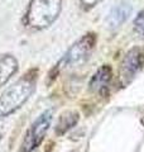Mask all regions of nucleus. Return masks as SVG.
I'll use <instances>...</instances> for the list:
<instances>
[{
    "mask_svg": "<svg viewBox=\"0 0 144 152\" xmlns=\"http://www.w3.org/2000/svg\"><path fill=\"white\" fill-rule=\"evenodd\" d=\"M37 71L31 70L0 95V118L18 110L36 90Z\"/></svg>",
    "mask_w": 144,
    "mask_h": 152,
    "instance_id": "nucleus-1",
    "label": "nucleus"
},
{
    "mask_svg": "<svg viewBox=\"0 0 144 152\" xmlns=\"http://www.w3.org/2000/svg\"><path fill=\"white\" fill-rule=\"evenodd\" d=\"M62 10V0H31L24 15L28 28L42 31L56 22Z\"/></svg>",
    "mask_w": 144,
    "mask_h": 152,
    "instance_id": "nucleus-2",
    "label": "nucleus"
},
{
    "mask_svg": "<svg viewBox=\"0 0 144 152\" xmlns=\"http://www.w3.org/2000/svg\"><path fill=\"white\" fill-rule=\"evenodd\" d=\"M96 45V34L95 33H87L76 41L72 45L68 51L65 53L57 65L58 69H66V67H75V66H80L84 64L86 60L90 57L91 52H92L94 47Z\"/></svg>",
    "mask_w": 144,
    "mask_h": 152,
    "instance_id": "nucleus-3",
    "label": "nucleus"
},
{
    "mask_svg": "<svg viewBox=\"0 0 144 152\" xmlns=\"http://www.w3.org/2000/svg\"><path fill=\"white\" fill-rule=\"evenodd\" d=\"M52 119H53V112L49 109V110L43 112L33 122V124L24 136V140L20 146V152H33L42 143L51 127Z\"/></svg>",
    "mask_w": 144,
    "mask_h": 152,
    "instance_id": "nucleus-4",
    "label": "nucleus"
},
{
    "mask_svg": "<svg viewBox=\"0 0 144 152\" xmlns=\"http://www.w3.org/2000/svg\"><path fill=\"white\" fill-rule=\"evenodd\" d=\"M144 65V52L142 48L139 47H133L129 50L120 65V71H119V76H120V84L123 86H127L128 84H130L138 72L143 69Z\"/></svg>",
    "mask_w": 144,
    "mask_h": 152,
    "instance_id": "nucleus-5",
    "label": "nucleus"
},
{
    "mask_svg": "<svg viewBox=\"0 0 144 152\" xmlns=\"http://www.w3.org/2000/svg\"><path fill=\"white\" fill-rule=\"evenodd\" d=\"M113 79V70L109 65H103L94 74V76L90 80V90L95 94L103 95L108 91Z\"/></svg>",
    "mask_w": 144,
    "mask_h": 152,
    "instance_id": "nucleus-6",
    "label": "nucleus"
},
{
    "mask_svg": "<svg viewBox=\"0 0 144 152\" xmlns=\"http://www.w3.org/2000/svg\"><path fill=\"white\" fill-rule=\"evenodd\" d=\"M130 14H132L130 4H127V3L118 4L116 7H114L111 9V12L108 15V19H106L108 27L111 28V29H116V28L121 27L129 19Z\"/></svg>",
    "mask_w": 144,
    "mask_h": 152,
    "instance_id": "nucleus-7",
    "label": "nucleus"
},
{
    "mask_svg": "<svg viewBox=\"0 0 144 152\" xmlns=\"http://www.w3.org/2000/svg\"><path fill=\"white\" fill-rule=\"evenodd\" d=\"M18 71V61L12 55L0 57V88L5 85Z\"/></svg>",
    "mask_w": 144,
    "mask_h": 152,
    "instance_id": "nucleus-8",
    "label": "nucleus"
},
{
    "mask_svg": "<svg viewBox=\"0 0 144 152\" xmlns=\"http://www.w3.org/2000/svg\"><path fill=\"white\" fill-rule=\"evenodd\" d=\"M80 119V114L76 110H66L58 117L56 124V134L62 136L65 133L71 129L72 127H75L77 124V122Z\"/></svg>",
    "mask_w": 144,
    "mask_h": 152,
    "instance_id": "nucleus-9",
    "label": "nucleus"
},
{
    "mask_svg": "<svg viewBox=\"0 0 144 152\" xmlns=\"http://www.w3.org/2000/svg\"><path fill=\"white\" fill-rule=\"evenodd\" d=\"M133 28H134V32H135L139 37L144 38V9H142V10L137 14V17L133 22Z\"/></svg>",
    "mask_w": 144,
    "mask_h": 152,
    "instance_id": "nucleus-10",
    "label": "nucleus"
},
{
    "mask_svg": "<svg viewBox=\"0 0 144 152\" xmlns=\"http://www.w3.org/2000/svg\"><path fill=\"white\" fill-rule=\"evenodd\" d=\"M103 0H79V3L81 4V7L84 9H91L96 7L99 3H101Z\"/></svg>",
    "mask_w": 144,
    "mask_h": 152,
    "instance_id": "nucleus-11",
    "label": "nucleus"
}]
</instances>
